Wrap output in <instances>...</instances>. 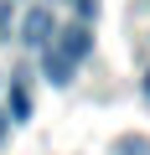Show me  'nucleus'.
I'll return each mask as SVG.
<instances>
[{
	"mask_svg": "<svg viewBox=\"0 0 150 155\" xmlns=\"http://www.w3.org/2000/svg\"><path fill=\"white\" fill-rule=\"evenodd\" d=\"M52 47H57L62 57H72V62H83V57L93 52V36H88V21L67 26V31H52Z\"/></svg>",
	"mask_w": 150,
	"mask_h": 155,
	"instance_id": "obj_1",
	"label": "nucleus"
},
{
	"mask_svg": "<svg viewBox=\"0 0 150 155\" xmlns=\"http://www.w3.org/2000/svg\"><path fill=\"white\" fill-rule=\"evenodd\" d=\"M72 67H78V62H72V57H62V52H57L52 41L42 47V72L52 78V83H57V88H67V83H72Z\"/></svg>",
	"mask_w": 150,
	"mask_h": 155,
	"instance_id": "obj_2",
	"label": "nucleus"
},
{
	"mask_svg": "<svg viewBox=\"0 0 150 155\" xmlns=\"http://www.w3.org/2000/svg\"><path fill=\"white\" fill-rule=\"evenodd\" d=\"M21 41H26V47H47V41H52V11H47V5H36V11L26 16Z\"/></svg>",
	"mask_w": 150,
	"mask_h": 155,
	"instance_id": "obj_3",
	"label": "nucleus"
},
{
	"mask_svg": "<svg viewBox=\"0 0 150 155\" xmlns=\"http://www.w3.org/2000/svg\"><path fill=\"white\" fill-rule=\"evenodd\" d=\"M11 114H16V119H26V114H31V98H26V88H16V93H11Z\"/></svg>",
	"mask_w": 150,
	"mask_h": 155,
	"instance_id": "obj_4",
	"label": "nucleus"
},
{
	"mask_svg": "<svg viewBox=\"0 0 150 155\" xmlns=\"http://www.w3.org/2000/svg\"><path fill=\"white\" fill-rule=\"evenodd\" d=\"M72 11H78V16L88 21V16H98V0H72Z\"/></svg>",
	"mask_w": 150,
	"mask_h": 155,
	"instance_id": "obj_5",
	"label": "nucleus"
},
{
	"mask_svg": "<svg viewBox=\"0 0 150 155\" xmlns=\"http://www.w3.org/2000/svg\"><path fill=\"white\" fill-rule=\"evenodd\" d=\"M5 129H11V114H0V140H5Z\"/></svg>",
	"mask_w": 150,
	"mask_h": 155,
	"instance_id": "obj_6",
	"label": "nucleus"
},
{
	"mask_svg": "<svg viewBox=\"0 0 150 155\" xmlns=\"http://www.w3.org/2000/svg\"><path fill=\"white\" fill-rule=\"evenodd\" d=\"M145 93H150V78H145Z\"/></svg>",
	"mask_w": 150,
	"mask_h": 155,
	"instance_id": "obj_7",
	"label": "nucleus"
}]
</instances>
